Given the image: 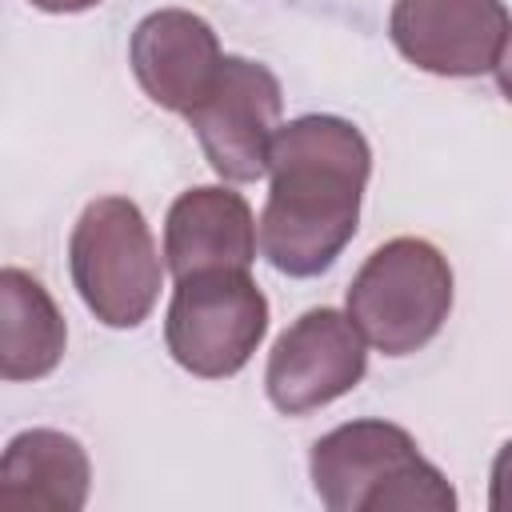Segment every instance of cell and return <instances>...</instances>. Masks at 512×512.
Masks as SVG:
<instances>
[{"label": "cell", "instance_id": "obj_6", "mask_svg": "<svg viewBox=\"0 0 512 512\" xmlns=\"http://www.w3.org/2000/svg\"><path fill=\"white\" fill-rule=\"evenodd\" d=\"M224 180H256L268 172L272 140L280 132V80L244 56H224L208 96L184 116Z\"/></svg>", "mask_w": 512, "mask_h": 512}, {"label": "cell", "instance_id": "obj_1", "mask_svg": "<svg viewBox=\"0 0 512 512\" xmlns=\"http://www.w3.org/2000/svg\"><path fill=\"white\" fill-rule=\"evenodd\" d=\"M272 188L260 212V248L276 272L316 276L352 240L372 172L368 140L340 116L284 124L268 156Z\"/></svg>", "mask_w": 512, "mask_h": 512}, {"label": "cell", "instance_id": "obj_7", "mask_svg": "<svg viewBox=\"0 0 512 512\" xmlns=\"http://www.w3.org/2000/svg\"><path fill=\"white\" fill-rule=\"evenodd\" d=\"M364 364V336L352 316L312 308L276 340L268 356V400L288 416L312 412L352 392L364 376Z\"/></svg>", "mask_w": 512, "mask_h": 512}, {"label": "cell", "instance_id": "obj_3", "mask_svg": "<svg viewBox=\"0 0 512 512\" xmlns=\"http://www.w3.org/2000/svg\"><path fill=\"white\" fill-rule=\"evenodd\" d=\"M452 268L416 236L388 240L376 248L348 288V316L368 344L384 356L424 348L448 320Z\"/></svg>", "mask_w": 512, "mask_h": 512}, {"label": "cell", "instance_id": "obj_5", "mask_svg": "<svg viewBox=\"0 0 512 512\" xmlns=\"http://www.w3.org/2000/svg\"><path fill=\"white\" fill-rule=\"evenodd\" d=\"M268 328V300L248 268H212L176 280L168 304V352L192 376H232L248 364Z\"/></svg>", "mask_w": 512, "mask_h": 512}, {"label": "cell", "instance_id": "obj_14", "mask_svg": "<svg viewBox=\"0 0 512 512\" xmlns=\"http://www.w3.org/2000/svg\"><path fill=\"white\" fill-rule=\"evenodd\" d=\"M496 80H500L504 100L512 104V36H508V44H504V52H500V60H496Z\"/></svg>", "mask_w": 512, "mask_h": 512}, {"label": "cell", "instance_id": "obj_12", "mask_svg": "<svg viewBox=\"0 0 512 512\" xmlns=\"http://www.w3.org/2000/svg\"><path fill=\"white\" fill-rule=\"evenodd\" d=\"M64 320L36 276L0 272V372L4 380H40L64 356Z\"/></svg>", "mask_w": 512, "mask_h": 512}, {"label": "cell", "instance_id": "obj_15", "mask_svg": "<svg viewBox=\"0 0 512 512\" xmlns=\"http://www.w3.org/2000/svg\"><path fill=\"white\" fill-rule=\"evenodd\" d=\"M32 4L44 8V12H84V8H92L100 0H32Z\"/></svg>", "mask_w": 512, "mask_h": 512}, {"label": "cell", "instance_id": "obj_13", "mask_svg": "<svg viewBox=\"0 0 512 512\" xmlns=\"http://www.w3.org/2000/svg\"><path fill=\"white\" fill-rule=\"evenodd\" d=\"M492 512H512V440L496 452L492 464V496H488Z\"/></svg>", "mask_w": 512, "mask_h": 512}, {"label": "cell", "instance_id": "obj_11", "mask_svg": "<svg viewBox=\"0 0 512 512\" xmlns=\"http://www.w3.org/2000/svg\"><path fill=\"white\" fill-rule=\"evenodd\" d=\"M88 500L84 448L52 428L20 432L0 460V512H76Z\"/></svg>", "mask_w": 512, "mask_h": 512}, {"label": "cell", "instance_id": "obj_9", "mask_svg": "<svg viewBox=\"0 0 512 512\" xmlns=\"http://www.w3.org/2000/svg\"><path fill=\"white\" fill-rule=\"evenodd\" d=\"M128 56L148 100L180 116H188L208 96L224 64L216 32L184 8H160L144 16L132 32Z\"/></svg>", "mask_w": 512, "mask_h": 512}, {"label": "cell", "instance_id": "obj_10", "mask_svg": "<svg viewBox=\"0 0 512 512\" xmlns=\"http://www.w3.org/2000/svg\"><path fill=\"white\" fill-rule=\"evenodd\" d=\"M164 256L176 280L212 268H248L256 256V224L248 200L228 188H192L168 208Z\"/></svg>", "mask_w": 512, "mask_h": 512}, {"label": "cell", "instance_id": "obj_2", "mask_svg": "<svg viewBox=\"0 0 512 512\" xmlns=\"http://www.w3.org/2000/svg\"><path fill=\"white\" fill-rule=\"evenodd\" d=\"M312 484L332 512H452L456 492L416 440L384 420H352L312 444Z\"/></svg>", "mask_w": 512, "mask_h": 512}, {"label": "cell", "instance_id": "obj_8", "mask_svg": "<svg viewBox=\"0 0 512 512\" xmlns=\"http://www.w3.org/2000/svg\"><path fill=\"white\" fill-rule=\"evenodd\" d=\"M392 40L424 72L480 76L496 68L512 24L500 0H396Z\"/></svg>", "mask_w": 512, "mask_h": 512}, {"label": "cell", "instance_id": "obj_4", "mask_svg": "<svg viewBox=\"0 0 512 512\" xmlns=\"http://www.w3.org/2000/svg\"><path fill=\"white\" fill-rule=\"evenodd\" d=\"M72 280L108 328H136L160 296V256L140 208L124 196L92 200L68 244Z\"/></svg>", "mask_w": 512, "mask_h": 512}]
</instances>
